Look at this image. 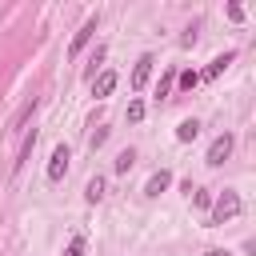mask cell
I'll return each instance as SVG.
<instances>
[{
    "mask_svg": "<svg viewBox=\"0 0 256 256\" xmlns=\"http://www.w3.org/2000/svg\"><path fill=\"white\" fill-rule=\"evenodd\" d=\"M64 256H84V236H72V244L64 248Z\"/></svg>",
    "mask_w": 256,
    "mask_h": 256,
    "instance_id": "17",
    "label": "cell"
},
{
    "mask_svg": "<svg viewBox=\"0 0 256 256\" xmlns=\"http://www.w3.org/2000/svg\"><path fill=\"white\" fill-rule=\"evenodd\" d=\"M196 84H200V72H192V68L180 72V88H196Z\"/></svg>",
    "mask_w": 256,
    "mask_h": 256,
    "instance_id": "16",
    "label": "cell"
},
{
    "mask_svg": "<svg viewBox=\"0 0 256 256\" xmlns=\"http://www.w3.org/2000/svg\"><path fill=\"white\" fill-rule=\"evenodd\" d=\"M204 256H232V252H228V248H208Z\"/></svg>",
    "mask_w": 256,
    "mask_h": 256,
    "instance_id": "20",
    "label": "cell"
},
{
    "mask_svg": "<svg viewBox=\"0 0 256 256\" xmlns=\"http://www.w3.org/2000/svg\"><path fill=\"white\" fill-rule=\"evenodd\" d=\"M132 164H136V152H132V148H124V152H120V156H116V160H112V168H116V172H120V176H124V172H128V168H132Z\"/></svg>",
    "mask_w": 256,
    "mask_h": 256,
    "instance_id": "12",
    "label": "cell"
},
{
    "mask_svg": "<svg viewBox=\"0 0 256 256\" xmlns=\"http://www.w3.org/2000/svg\"><path fill=\"white\" fill-rule=\"evenodd\" d=\"M84 200H88V204H100V200H104V180H100V176H96V180H88Z\"/></svg>",
    "mask_w": 256,
    "mask_h": 256,
    "instance_id": "10",
    "label": "cell"
},
{
    "mask_svg": "<svg viewBox=\"0 0 256 256\" xmlns=\"http://www.w3.org/2000/svg\"><path fill=\"white\" fill-rule=\"evenodd\" d=\"M104 140H108V128H96V132H92V140H88V144H92V152H96Z\"/></svg>",
    "mask_w": 256,
    "mask_h": 256,
    "instance_id": "18",
    "label": "cell"
},
{
    "mask_svg": "<svg viewBox=\"0 0 256 256\" xmlns=\"http://www.w3.org/2000/svg\"><path fill=\"white\" fill-rule=\"evenodd\" d=\"M144 120V100H132L128 104V124H140Z\"/></svg>",
    "mask_w": 256,
    "mask_h": 256,
    "instance_id": "13",
    "label": "cell"
},
{
    "mask_svg": "<svg viewBox=\"0 0 256 256\" xmlns=\"http://www.w3.org/2000/svg\"><path fill=\"white\" fill-rule=\"evenodd\" d=\"M196 136H200V120H180L176 140H184V144H188V140H196Z\"/></svg>",
    "mask_w": 256,
    "mask_h": 256,
    "instance_id": "9",
    "label": "cell"
},
{
    "mask_svg": "<svg viewBox=\"0 0 256 256\" xmlns=\"http://www.w3.org/2000/svg\"><path fill=\"white\" fill-rule=\"evenodd\" d=\"M228 20H244V8L240 4H228Z\"/></svg>",
    "mask_w": 256,
    "mask_h": 256,
    "instance_id": "19",
    "label": "cell"
},
{
    "mask_svg": "<svg viewBox=\"0 0 256 256\" xmlns=\"http://www.w3.org/2000/svg\"><path fill=\"white\" fill-rule=\"evenodd\" d=\"M112 88H116V72H100V76L92 80V96H96V100L112 96Z\"/></svg>",
    "mask_w": 256,
    "mask_h": 256,
    "instance_id": "7",
    "label": "cell"
},
{
    "mask_svg": "<svg viewBox=\"0 0 256 256\" xmlns=\"http://www.w3.org/2000/svg\"><path fill=\"white\" fill-rule=\"evenodd\" d=\"M236 216H240V196L232 188H224L212 200V224H224V220H236Z\"/></svg>",
    "mask_w": 256,
    "mask_h": 256,
    "instance_id": "1",
    "label": "cell"
},
{
    "mask_svg": "<svg viewBox=\"0 0 256 256\" xmlns=\"http://www.w3.org/2000/svg\"><path fill=\"white\" fill-rule=\"evenodd\" d=\"M232 144H236V136H232V132L216 136V140L208 144V164H212V168H220V164H224V160L232 156Z\"/></svg>",
    "mask_w": 256,
    "mask_h": 256,
    "instance_id": "2",
    "label": "cell"
},
{
    "mask_svg": "<svg viewBox=\"0 0 256 256\" xmlns=\"http://www.w3.org/2000/svg\"><path fill=\"white\" fill-rule=\"evenodd\" d=\"M68 160H72V152L60 144V148L52 152V160H48V180H52V184H60V180H64V172H68Z\"/></svg>",
    "mask_w": 256,
    "mask_h": 256,
    "instance_id": "3",
    "label": "cell"
},
{
    "mask_svg": "<svg viewBox=\"0 0 256 256\" xmlns=\"http://www.w3.org/2000/svg\"><path fill=\"white\" fill-rule=\"evenodd\" d=\"M92 36H96V20H88V24H84V28L72 36V44H68V56H80V48H84Z\"/></svg>",
    "mask_w": 256,
    "mask_h": 256,
    "instance_id": "6",
    "label": "cell"
},
{
    "mask_svg": "<svg viewBox=\"0 0 256 256\" xmlns=\"http://www.w3.org/2000/svg\"><path fill=\"white\" fill-rule=\"evenodd\" d=\"M188 196H192V204H196V208H212V196H208L204 188H192Z\"/></svg>",
    "mask_w": 256,
    "mask_h": 256,
    "instance_id": "15",
    "label": "cell"
},
{
    "mask_svg": "<svg viewBox=\"0 0 256 256\" xmlns=\"http://www.w3.org/2000/svg\"><path fill=\"white\" fill-rule=\"evenodd\" d=\"M36 112V100H28L24 108H20V116H16V132H24V124H28V116Z\"/></svg>",
    "mask_w": 256,
    "mask_h": 256,
    "instance_id": "14",
    "label": "cell"
},
{
    "mask_svg": "<svg viewBox=\"0 0 256 256\" xmlns=\"http://www.w3.org/2000/svg\"><path fill=\"white\" fill-rule=\"evenodd\" d=\"M232 60H236V56H232V52H224V56H216V60H212V64H208V68H204V80H216V76H220V72H224V68H228V64H232Z\"/></svg>",
    "mask_w": 256,
    "mask_h": 256,
    "instance_id": "8",
    "label": "cell"
},
{
    "mask_svg": "<svg viewBox=\"0 0 256 256\" xmlns=\"http://www.w3.org/2000/svg\"><path fill=\"white\" fill-rule=\"evenodd\" d=\"M168 184H172V172H168V168H160V172H152V176H148V184H144V196H160Z\"/></svg>",
    "mask_w": 256,
    "mask_h": 256,
    "instance_id": "5",
    "label": "cell"
},
{
    "mask_svg": "<svg viewBox=\"0 0 256 256\" xmlns=\"http://www.w3.org/2000/svg\"><path fill=\"white\" fill-rule=\"evenodd\" d=\"M152 64H156L152 56H140V60H136V68H132V92H140V88L148 84V76H152Z\"/></svg>",
    "mask_w": 256,
    "mask_h": 256,
    "instance_id": "4",
    "label": "cell"
},
{
    "mask_svg": "<svg viewBox=\"0 0 256 256\" xmlns=\"http://www.w3.org/2000/svg\"><path fill=\"white\" fill-rule=\"evenodd\" d=\"M32 144H36V132H32V136H24V144H20V156L12 160V168H16V172H20V168H24V160L32 156Z\"/></svg>",
    "mask_w": 256,
    "mask_h": 256,
    "instance_id": "11",
    "label": "cell"
}]
</instances>
